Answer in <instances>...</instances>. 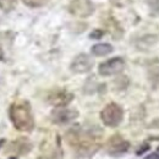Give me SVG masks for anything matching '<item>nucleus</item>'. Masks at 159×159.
Masks as SVG:
<instances>
[{
	"mask_svg": "<svg viewBox=\"0 0 159 159\" xmlns=\"http://www.w3.org/2000/svg\"><path fill=\"white\" fill-rule=\"evenodd\" d=\"M94 129H86L77 125L76 127L71 129L66 134V141L67 143L75 148V152L80 158H87L92 157L98 149H99V139L100 131L97 132Z\"/></svg>",
	"mask_w": 159,
	"mask_h": 159,
	"instance_id": "obj_1",
	"label": "nucleus"
},
{
	"mask_svg": "<svg viewBox=\"0 0 159 159\" xmlns=\"http://www.w3.org/2000/svg\"><path fill=\"white\" fill-rule=\"evenodd\" d=\"M10 120L14 127L21 132H31L34 129V119L31 107L27 102L14 103L9 110Z\"/></svg>",
	"mask_w": 159,
	"mask_h": 159,
	"instance_id": "obj_2",
	"label": "nucleus"
},
{
	"mask_svg": "<svg viewBox=\"0 0 159 159\" xmlns=\"http://www.w3.org/2000/svg\"><path fill=\"white\" fill-rule=\"evenodd\" d=\"M100 119L108 127H118L124 120V110L116 103H109L100 111Z\"/></svg>",
	"mask_w": 159,
	"mask_h": 159,
	"instance_id": "obj_3",
	"label": "nucleus"
},
{
	"mask_svg": "<svg viewBox=\"0 0 159 159\" xmlns=\"http://www.w3.org/2000/svg\"><path fill=\"white\" fill-rule=\"evenodd\" d=\"M124 69H125L124 59L120 57H116V58H111V59L102 62L98 67V72L100 76L109 77V76H114V75L120 74Z\"/></svg>",
	"mask_w": 159,
	"mask_h": 159,
	"instance_id": "obj_4",
	"label": "nucleus"
},
{
	"mask_svg": "<svg viewBox=\"0 0 159 159\" xmlns=\"http://www.w3.org/2000/svg\"><path fill=\"white\" fill-rule=\"evenodd\" d=\"M69 11L77 17H89L94 12V5L91 0H72L69 5Z\"/></svg>",
	"mask_w": 159,
	"mask_h": 159,
	"instance_id": "obj_5",
	"label": "nucleus"
},
{
	"mask_svg": "<svg viewBox=\"0 0 159 159\" xmlns=\"http://www.w3.org/2000/svg\"><path fill=\"white\" fill-rule=\"evenodd\" d=\"M77 118H79V111L76 109L60 107V108H55L52 111V120L54 124H58V125H65V124L72 122Z\"/></svg>",
	"mask_w": 159,
	"mask_h": 159,
	"instance_id": "obj_6",
	"label": "nucleus"
},
{
	"mask_svg": "<svg viewBox=\"0 0 159 159\" xmlns=\"http://www.w3.org/2000/svg\"><path fill=\"white\" fill-rule=\"evenodd\" d=\"M129 148H130V143L124 139H121L119 135H115L114 137H111L107 143V152L111 157L122 156L129 151Z\"/></svg>",
	"mask_w": 159,
	"mask_h": 159,
	"instance_id": "obj_7",
	"label": "nucleus"
},
{
	"mask_svg": "<svg viewBox=\"0 0 159 159\" xmlns=\"http://www.w3.org/2000/svg\"><path fill=\"white\" fill-rule=\"evenodd\" d=\"M93 65H94L93 59L89 55L82 53V54H79L77 57H75V59L72 60L70 65V69L75 74H86L92 70Z\"/></svg>",
	"mask_w": 159,
	"mask_h": 159,
	"instance_id": "obj_8",
	"label": "nucleus"
},
{
	"mask_svg": "<svg viewBox=\"0 0 159 159\" xmlns=\"http://www.w3.org/2000/svg\"><path fill=\"white\" fill-rule=\"evenodd\" d=\"M72 99H74V94L65 89H57L48 96V103L54 105L55 108L66 107Z\"/></svg>",
	"mask_w": 159,
	"mask_h": 159,
	"instance_id": "obj_9",
	"label": "nucleus"
},
{
	"mask_svg": "<svg viewBox=\"0 0 159 159\" xmlns=\"http://www.w3.org/2000/svg\"><path fill=\"white\" fill-rule=\"evenodd\" d=\"M114 50L113 45L109 43H97L91 48V53L94 57H107Z\"/></svg>",
	"mask_w": 159,
	"mask_h": 159,
	"instance_id": "obj_10",
	"label": "nucleus"
},
{
	"mask_svg": "<svg viewBox=\"0 0 159 159\" xmlns=\"http://www.w3.org/2000/svg\"><path fill=\"white\" fill-rule=\"evenodd\" d=\"M12 148L19 154H27L32 149V144L27 139H20L12 142Z\"/></svg>",
	"mask_w": 159,
	"mask_h": 159,
	"instance_id": "obj_11",
	"label": "nucleus"
},
{
	"mask_svg": "<svg viewBox=\"0 0 159 159\" xmlns=\"http://www.w3.org/2000/svg\"><path fill=\"white\" fill-rule=\"evenodd\" d=\"M157 36H152V34H148V36H144V37H142L141 39L139 40V43H137V47H139V49H147V48H149V47H152V45H154L156 43H157Z\"/></svg>",
	"mask_w": 159,
	"mask_h": 159,
	"instance_id": "obj_12",
	"label": "nucleus"
},
{
	"mask_svg": "<svg viewBox=\"0 0 159 159\" xmlns=\"http://www.w3.org/2000/svg\"><path fill=\"white\" fill-rule=\"evenodd\" d=\"M148 77H149V81H151L152 86H153L154 88H158L159 87V66L153 67V69L149 70Z\"/></svg>",
	"mask_w": 159,
	"mask_h": 159,
	"instance_id": "obj_13",
	"label": "nucleus"
},
{
	"mask_svg": "<svg viewBox=\"0 0 159 159\" xmlns=\"http://www.w3.org/2000/svg\"><path fill=\"white\" fill-rule=\"evenodd\" d=\"M17 0H0V9L4 12H10L15 9Z\"/></svg>",
	"mask_w": 159,
	"mask_h": 159,
	"instance_id": "obj_14",
	"label": "nucleus"
},
{
	"mask_svg": "<svg viewBox=\"0 0 159 159\" xmlns=\"http://www.w3.org/2000/svg\"><path fill=\"white\" fill-rule=\"evenodd\" d=\"M22 1L30 7H42L49 2V0H22Z\"/></svg>",
	"mask_w": 159,
	"mask_h": 159,
	"instance_id": "obj_15",
	"label": "nucleus"
},
{
	"mask_svg": "<svg viewBox=\"0 0 159 159\" xmlns=\"http://www.w3.org/2000/svg\"><path fill=\"white\" fill-rule=\"evenodd\" d=\"M104 36V32L102 31V30H94L91 34H89V38L91 39H99Z\"/></svg>",
	"mask_w": 159,
	"mask_h": 159,
	"instance_id": "obj_16",
	"label": "nucleus"
},
{
	"mask_svg": "<svg viewBox=\"0 0 159 159\" xmlns=\"http://www.w3.org/2000/svg\"><path fill=\"white\" fill-rule=\"evenodd\" d=\"M148 149H149V144H143L142 147H139V149L136 152V154H137V156H142V154H144Z\"/></svg>",
	"mask_w": 159,
	"mask_h": 159,
	"instance_id": "obj_17",
	"label": "nucleus"
},
{
	"mask_svg": "<svg viewBox=\"0 0 159 159\" xmlns=\"http://www.w3.org/2000/svg\"><path fill=\"white\" fill-rule=\"evenodd\" d=\"M143 159H159V154L158 153H151V154H148L147 157H144Z\"/></svg>",
	"mask_w": 159,
	"mask_h": 159,
	"instance_id": "obj_18",
	"label": "nucleus"
},
{
	"mask_svg": "<svg viewBox=\"0 0 159 159\" xmlns=\"http://www.w3.org/2000/svg\"><path fill=\"white\" fill-rule=\"evenodd\" d=\"M4 143H5V139H0V149H1V147H2Z\"/></svg>",
	"mask_w": 159,
	"mask_h": 159,
	"instance_id": "obj_19",
	"label": "nucleus"
},
{
	"mask_svg": "<svg viewBox=\"0 0 159 159\" xmlns=\"http://www.w3.org/2000/svg\"><path fill=\"white\" fill-rule=\"evenodd\" d=\"M9 159H17V158H16V157H10Z\"/></svg>",
	"mask_w": 159,
	"mask_h": 159,
	"instance_id": "obj_20",
	"label": "nucleus"
}]
</instances>
